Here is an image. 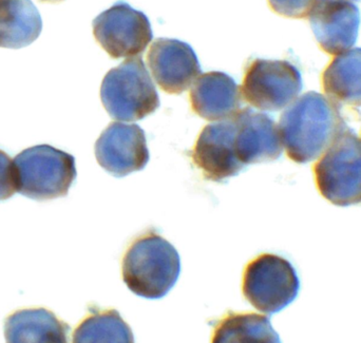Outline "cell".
I'll use <instances>...</instances> for the list:
<instances>
[{
	"label": "cell",
	"mask_w": 361,
	"mask_h": 343,
	"mask_svg": "<svg viewBox=\"0 0 361 343\" xmlns=\"http://www.w3.org/2000/svg\"><path fill=\"white\" fill-rule=\"evenodd\" d=\"M278 128L288 158L307 164L319 158L348 127L341 106L311 91L288 106Z\"/></svg>",
	"instance_id": "6da1fadb"
},
{
	"label": "cell",
	"mask_w": 361,
	"mask_h": 343,
	"mask_svg": "<svg viewBox=\"0 0 361 343\" xmlns=\"http://www.w3.org/2000/svg\"><path fill=\"white\" fill-rule=\"evenodd\" d=\"M180 274L179 253L154 230L135 239L122 262L125 285L135 295L161 299L175 287Z\"/></svg>",
	"instance_id": "7a4b0ae2"
},
{
	"label": "cell",
	"mask_w": 361,
	"mask_h": 343,
	"mask_svg": "<svg viewBox=\"0 0 361 343\" xmlns=\"http://www.w3.org/2000/svg\"><path fill=\"white\" fill-rule=\"evenodd\" d=\"M101 99L109 116L121 122L143 120L161 105L158 91L141 57L126 59L106 74Z\"/></svg>",
	"instance_id": "3957f363"
},
{
	"label": "cell",
	"mask_w": 361,
	"mask_h": 343,
	"mask_svg": "<svg viewBox=\"0 0 361 343\" xmlns=\"http://www.w3.org/2000/svg\"><path fill=\"white\" fill-rule=\"evenodd\" d=\"M17 192L36 201L66 197L75 181V158L50 145L27 148L14 158Z\"/></svg>",
	"instance_id": "277c9868"
},
{
	"label": "cell",
	"mask_w": 361,
	"mask_h": 343,
	"mask_svg": "<svg viewBox=\"0 0 361 343\" xmlns=\"http://www.w3.org/2000/svg\"><path fill=\"white\" fill-rule=\"evenodd\" d=\"M318 192L336 206L361 204V137L347 130L313 167Z\"/></svg>",
	"instance_id": "5b68a950"
},
{
	"label": "cell",
	"mask_w": 361,
	"mask_h": 343,
	"mask_svg": "<svg viewBox=\"0 0 361 343\" xmlns=\"http://www.w3.org/2000/svg\"><path fill=\"white\" fill-rule=\"evenodd\" d=\"M299 291L296 270L281 256L262 254L245 266L242 281L244 298L264 314H276L290 306Z\"/></svg>",
	"instance_id": "8992f818"
},
{
	"label": "cell",
	"mask_w": 361,
	"mask_h": 343,
	"mask_svg": "<svg viewBox=\"0 0 361 343\" xmlns=\"http://www.w3.org/2000/svg\"><path fill=\"white\" fill-rule=\"evenodd\" d=\"M246 103L263 111H279L290 106L303 88L302 75L288 61L255 59L240 87Z\"/></svg>",
	"instance_id": "52a82bcc"
},
{
	"label": "cell",
	"mask_w": 361,
	"mask_h": 343,
	"mask_svg": "<svg viewBox=\"0 0 361 343\" xmlns=\"http://www.w3.org/2000/svg\"><path fill=\"white\" fill-rule=\"evenodd\" d=\"M93 34L114 59L141 55L154 38L148 17L123 1L116 2L93 20Z\"/></svg>",
	"instance_id": "ba28073f"
},
{
	"label": "cell",
	"mask_w": 361,
	"mask_h": 343,
	"mask_svg": "<svg viewBox=\"0 0 361 343\" xmlns=\"http://www.w3.org/2000/svg\"><path fill=\"white\" fill-rule=\"evenodd\" d=\"M95 158L116 177L142 170L150 158L145 132L137 124L112 123L95 143Z\"/></svg>",
	"instance_id": "9c48e42d"
},
{
	"label": "cell",
	"mask_w": 361,
	"mask_h": 343,
	"mask_svg": "<svg viewBox=\"0 0 361 343\" xmlns=\"http://www.w3.org/2000/svg\"><path fill=\"white\" fill-rule=\"evenodd\" d=\"M235 130L233 116L207 125L200 133L191 158L206 180L222 182L245 168L235 151Z\"/></svg>",
	"instance_id": "30bf717a"
},
{
	"label": "cell",
	"mask_w": 361,
	"mask_h": 343,
	"mask_svg": "<svg viewBox=\"0 0 361 343\" xmlns=\"http://www.w3.org/2000/svg\"><path fill=\"white\" fill-rule=\"evenodd\" d=\"M147 63L154 80L169 94L188 90L202 73L199 59L186 42L158 38L150 46Z\"/></svg>",
	"instance_id": "8fae6325"
},
{
	"label": "cell",
	"mask_w": 361,
	"mask_h": 343,
	"mask_svg": "<svg viewBox=\"0 0 361 343\" xmlns=\"http://www.w3.org/2000/svg\"><path fill=\"white\" fill-rule=\"evenodd\" d=\"M310 23L320 48L339 55L357 42L360 11L351 0H320L310 15Z\"/></svg>",
	"instance_id": "7c38bea8"
},
{
	"label": "cell",
	"mask_w": 361,
	"mask_h": 343,
	"mask_svg": "<svg viewBox=\"0 0 361 343\" xmlns=\"http://www.w3.org/2000/svg\"><path fill=\"white\" fill-rule=\"evenodd\" d=\"M235 151L240 162L247 165L271 162L281 156L283 145L279 128L269 114L244 108L233 116Z\"/></svg>",
	"instance_id": "4fadbf2b"
},
{
	"label": "cell",
	"mask_w": 361,
	"mask_h": 343,
	"mask_svg": "<svg viewBox=\"0 0 361 343\" xmlns=\"http://www.w3.org/2000/svg\"><path fill=\"white\" fill-rule=\"evenodd\" d=\"M189 99L192 111L209 122L233 118L242 106L241 90L237 82L228 74L219 71L197 77Z\"/></svg>",
	"instance_id": "5bb4252c"
},
{
	"label": "cell",
	"mask_w": 361,
	"mask_h": 343,
	"mask_svg": "<svg viewBox=\"0 0 361 343\" xmlns=\"http://www.w3.org/2000/svg\"><path fill=\"white\" fill-rule=\"evenodd\" d=\"M70 327L46 308L16 311L4 321L6 343H69Z\"/></svg>",
	"instance_id": "9a60e30c"
},
{
	"label": "cell",
	"mask_w": 361,
	"mask_h": 343,
	"mask_svg": "<svg viewBox=\"0 0 361 343\" xmlns=\"http://www.w3.org/2000/svg\"><path fill=\"white\" fill-rule=\"evenodd\" d=\"M322 84L337 105L361 107V48L337 55L322 72Z\"/></svg>",
	"instance_id": "2e32d148"
},
{
	"label": "cell",
	"mask_w": 361,
	"mask_h": 343,
	"mask_svg": "<svg viewBox=\"0 0 361 343\" xmlns=\"http://www.w3.org/2000/svg\"><path fill=\"white\" fill-rule=\"evenodd\" d=\"M42 30V16L31 0H0V48L30 46Z\"/></svg>",
	"instance_id": "e0dca14e"
},
{
	"label": "cell",
	"mask_w": 361,
	"mask_h": 343,
	"mask_svg": "<svg viewBox=\"0 0 361 343\" xmlns=\"http://www.w3.org/2000/svg\"><path fill=\"white\" fill-rule=\"evenodd\" d=\"M212 343H281V340L265 315L229 312L214 325Z\"/></svg>",
	"instance_id": "ac0fdd59"
},
{
	"label": "cell",
	"mask_w": 361,
	"mask_h": 343,
	"mask_svg": "<svg viewBox=\"0 0 361 343\" xmlns=\"http://www.w3.org/2000/svg\"><path fill=\"white\" fill-rule=\"evenodd\" d=\"M72 343H135L130 327L116 310L91 308L80 321Z\"/></svg>",
	"instance_id": "d6986e66"
},
{
	"label": "cell",
	"mask_w": 361,
	"mask_h": 343,
	"mask_svg": "<svg viewBox=\"0 0 361 343\" xmlns=\"http://www.w3.org/2000/svg\"><path fill=\"white\" fill-rule=\"evenodd\" d=\"M320 0H269L274 12L288 18H305Z\"/></svg>",
	"instance_id": "ffe728a7"
},
{
	"label": "cell",
	"mask_w": 361,
	"mask_h": 343,
	"mask_svg": "<svg viewBox=\"0 0 361 343\" xmlns=\"http://www.w3.org/2000/svg\"><path fill=\"white\" fill-rule=\"evenodd\" d=\"M15 192H17V180L14 161L0 150V201L12 198Z\"/></svg>",
	"instance_id": "44dd1931"
},
{
	"label": "cell",
	"mask_w": 361,
	"mask_h": 343,
	"mask_svg": "<svg viewBox=\"0 0 361 343\" xmlns=\"http://www.w3.org/2000/svg\"><path fill=\"white\" fill-rule=\"evenodd\" d=\"M40 1H44V2H61V1H63V0H40Z\"/></svg>",
	"instance_id": "7402d4cb"
},
{
	"label": "cell",
	"mask_w": 361,
	"mask_h": 343,
	"mask_svg": "<svg viewBox=\"0 0 361 343\" xmlns=\"http://www.w3.org/2000/svg\"><path fill=\"white\" fill-rule=\"evenodd\" d=\"M351 1H360V0H351Z\"/></svg>",
	"instance_id": "603a6c76"
}]
</instances>
